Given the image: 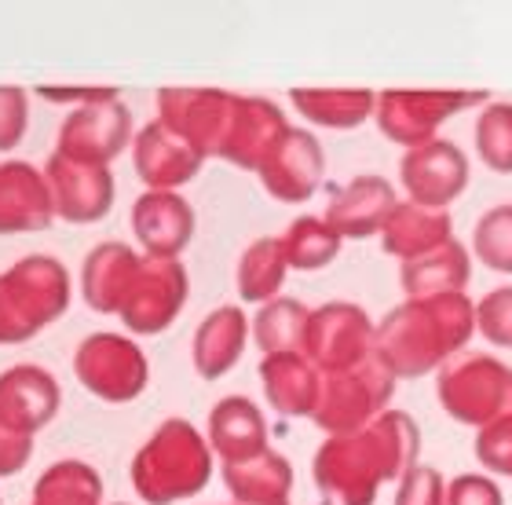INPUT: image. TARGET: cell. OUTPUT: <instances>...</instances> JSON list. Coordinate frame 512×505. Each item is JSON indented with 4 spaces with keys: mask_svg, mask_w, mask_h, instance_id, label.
<instances>
[{
    "mask_svg": "<svg viewBox=\"0 0 512 505\" xmlns=\"http://www.w3.org/2000/svg\"><path fill=\"white\" fill-rule=\"evenodd\" d=\"M224 484L235 505H289L293 465L267 447L249 462L224 465Z\"/></svg>",
    "mask_w": 512,
    "mask_h": 505,
    "instance_id": "obj_23",
    "label": "cell"
},
{
    "mask_svg": "<svg viewBox=\"0 0 512 505\" xmlns=\"http://www.w3.org/2000/svg\"><path fill=\"white\" fill-rule=\"evenodd\" d=\"M289 271L282 238H256L238 260V297L249 304H271Z\"/></svg>",
    "mask_w": 512,
    "mask_h": 505,
    "instance_id": "obj_27",
    "label": "cell"
},
{
    "mask_svg": "<svg viewBox=\"0 0 512 505\" xmlns=\"http://www.w3.org/2000/svg\"><path fill=\"white\" fill-rule=\"evenodd\" d=\"M476 151L494 172H512V103H491L476 121Z\"/></svg>",
    "mask_w": 512,
    "mask_h": 505,
    "instance_id": "obj_31",
    "label": "cell"
},
{
    "mask_svg": "<svg viewBox=\"0 0 512 505\" xmlns=\"http://www.w3.org/2000/svg\"><path fill=\"white\" fill-rule=\"evenodd\" d=\"M289 99L304 118L326 125V129L363 125L377 103L374 92H366V88H293Z\"/></svg>",
    "mask_w": 512,
    "mask_h": 505,
    "instance_id": "obj_26",
    "label": "cell"
},
{
    "mask_svg": "<svg viewBox=\"0 0 512 505\" xmlns=\"http://www.w3.org/2000/svg\"><path fill=\"white\" fill-rule=\"evenodd\" d=\"M322 169H326V158H322L319 140L311 136L308 129H293L289 125L282 132V140L271 147V154L260 165V183L267 187L271 198L289 205L308 202L311 194L319 191Z\"/></svg>",
    "mask_w": 512,
    "mask_h": 505,
    "instance_id": "obj_13",
    "label": "cell"
},
{
    "mask_svg": "<svg viewBox=\"0 0 512 505\" xmlns=\"http://www.w3.org/2000/svg\"><path fill=\"white\" fill-rule=\"evenodd\" d=\"M128 140H132V114L114 96L88 103V107H77L59 125V147H55V154L88 165H110L128 147Z\"/></svg>",
    "mask_w": 512,
    "mask_h": 505,
    "instance_id": "obj_10",
    "label": "cell"
},
{
    "mask_svg": "<svg viewBox=\"0 0 512 505\" xmlns=\"http://www.w3.org/2000/svg\"><path fill=\"white\" fill-rule=\"evenodd\" d=\"M487 92H384L377 99V125L388 140L410 147L432 140V132L465 107L483 103Z\"/></svg>",
    "mask_w": 512,
    "mask_h": 505,
    "instance_id": "obj_9",
    "label": "cell"
},
{
    "mask_svg": "<svg viewBox=\"0 0 512 505\" xmlns=\"http://www.w3.org/2000/svg\"><path fill=\"white\" fill-rule=\"evenodd\" d=\"M63 392L44 366L19 363L0 374V425L19 436H37L59 414Z\"/></svg>",
    "mask_w": 512,
    "mask_h": 505,
    "instance_id": "obj_14",
    "label": "cell"
},
{
    "mask_svg": "<svg viewBox=\"0 0 512 505\" xmlns=\"http://www.w3.org/2000/svg\"><path fill=\"white\" fill-rule=\"evenodd\" d=\"M187 286L191 282H187L180 260L143 257L128 282L118 319L132 334H161L180 315L183 301H187Z\"/></svg>",
    "mask_w": 512,
    "mask_h": 505,
    "instance_id": "obj_8",
    "label": "cell"
},
{
    "mask_svg": "<svg viewBox=\"0 0 512 505\" xmlns=\"http://www.w3.org/2000/svg\"><path fill=\"white\" fill-rule=\"evenodd\" d=\"M118 505H121V502H118Z\"/></svg>",
    "mask_w": 512,
    "mask_h": 505,
    "instance_id": "obj_40",
    "label": "cell"
},
{
    "mask_svg": "<svg viewBox=\"0 0 512 505\" xmlns=\"http://www.w3.org/2000/svg\"><path fill=\"white\" fill-rule=\"evenodd\" d=\"M194 209L176 191H147L132 205V235L147 257L176 260L194 238Z\"/></svg>",
    "mask_w": 512,
    "mask_h": 505,
    "instance_id": "obj_16",
    "label": "cell"
},
{
    "mask_svg": "<svg viewBox=\"0 0 512 505\" xmlns=\"http://www.w3.org/2000/svg\"><path fill=\"white\" fill-rule=\"evenodd\" d=\"M139 253L125 242H103V246L88 249L85 264H81V293L85 304L99 315H118L121 301L128 293V282L139 268Z\"/></svg>",
    "mask_w": 512,
    "mask_h": 505,
    "instance_id": "obj_21",
    "label": "cell"
},
{
    "mask_svg": "<svg viewBox=\"0 0 512 505\" xmlns=\"http://www.w3.org/2000/svg\"><path fill=\"white\" fill-rule=\"evenodd\" d=\"M476 323L483 337L498 348H512V290H494L487 301L476 308Z\"/></svg>",
    "mask_w": 512,
    "mask_h": 505,
    "instance_id": "obj_35",
    "label": "cell"
},
{
    "mask_svg": "<svg viewBox=\"0 0 512 505\" xmlns=\"http://www.w3.org/2000/svg\"><path fill=\"white\" fill-rule=\"evenodd\" d=\"M311 312L293 297H275L264 304L253 319V337L264 355H286L304 348V334H308Z\"/></svg>",
    "mask_w": 512,
    "mask_h": 505,
    "instance_id": "obj_29",
    "label": "cell"
},
{
    "mask_svg": "<svg viewBox=\"0 0 512 505\" xmlns=\"http://www.w3.org/2000/svg\"><path fill=\"white\" fill-rule=\"evenodd\" d=\"M399 176H403V187L410 191L414 205L447 213V205L469 187V162L454 143L428 140L403 154Z\"/></svg>",
    "mask_w": 512,
    "mask_h": 505,
    "instance_id": "obj_12",
    "label": "cell"
},
{
    "mask_svg": "<svg viewBox=\"0 0 512 505\" xmlns=\"http://www.w3.org/2000/svg\"><path fill=\"white\" fill-rule=\"evenodd\" d=\"M209 447L220 454L224 465L249 462L267 451V421L253 399L227 396L209 414Z\"/></svg>",
    "mask_w": 512,
    "mask_h": 505,
    "instance_id": "obj_19",
    "label": "cell"
},
{
    "mask_svg": "<svg viewBox=\"0 0 512 505\" xmlns=\"http://www.w3.org/2000/svg\"><path fill=\"white\" fill-rule=\"evenodd\" d=\"M465 282H469V257L454 238L403 264V290L410 293V301L461 293Z\"/></svg>",
    "mask_w": 512,
    "mask_h": 505,
    "instance_id": "obj_24",
    "label": "cell"
},
{
    "mask_svg": "<svg viewBox=\"0 0 512 505\" xmlns=\"http://www.w3.org/2000/svg\"><path fill=\"white\" fill-rule=\"evenodd\" d=\"M341 242L344 238L322 216H297L286 227V235H282V249H286L289 268H300V271L326 268L341 253Z\"/></svg>",
    "mask_w": 512,
    "mask_h": 505,
    "instance_id": "obj_30",
    "label": "cell"
},
{
    "mask_svg": "<svg viewBox=\"0 0 512 505\" xmlns=\"http://www.w3.org/2000/svg\"><path fill=\"white\" fill-rule=\"evenodd\" d=\"M30 125V96L15 85H0V154L15 151Z\"/></svg>",
    "mask_w": 512,
    "mask_h": 505,
    "instance_id": "obj_33",
    "label": "cell"
},
{
    "mask_svg": "<svg viewBox=\"0 0 512 505\" xmlns=\"http://www.w3.org/2000/svg\"><path fill=\"white\" fill-rule=\"evenodd\" d=\"M439 399L450 418L487 429L512 418V370L494 355H458L439 374Z\"/></svg>",
    "mask_w": 512,
    "mask_h": 505,
    "instance_id": "obj_5",
    "label": "cell"
},
{
    "mask_svg": "<svg viewBox=\"0 0 512 505\" xmlns=\"http://www.w3.org/2000/svg\"><path fill=\"white\" fill-rule=\"evenodd\" d=\"M132 162H136L139 180L147 183V191H176L198 176L205 154L191 140H183L176 129H169L165 121H150L147 129L136 132Z\"/></svg>",
    "mask_w": 512,
    "mask_h": 505,
    "instance_id": "obj_15",
    "label": "cell"
},
{
    "mask_svg": "<svg viewBox=\"0 0 512 505\" xmlns=\"http://www.w3.org/2000/svg\"><path fill=\"white\" fill-rule=\"evenodd\" d=\"M395 505H447V484H443L439 469H432V465H414V469L399 480Z\"/></svg>",
    "mask_w": 512,
    "mask_h": 505,
    "instance_id": "obj_34",
    "label": "cell"
},
{
    "mask_svg": "<svg viewBox=\"0 0 512 505\" xmlns=\"http://www.w3.org/2000/svg\"><path fill=\"white\" fill-rule=\"evenodd\" d=\"M70 308V275L48 253H30L0 275V344H22Z\"/></svg>",
    "mask_w": 512,
    "mask_h": 505,
    "instance_id": "obj_4",
    "label": "cell"
},
{
    "mask_svg": "<svg viewBox=\"0 0 512 505\" xmlns=\"http://www.w3.org/2000/svg\"><path fill=\"white\" fill-rule=\"evenodd\" d=\"M55 216L66 224H96L114 205V176L107 165H88L52 154L44 165Z\"/></svg>",
    "mask_w": 512,
    "mask_h": 505,
    "instance_id": "obj_11",
    "label": "cell"
},
{
    "mask_svg": "<svg viewBox=\"0 0 512 505\" xmlns=\"http://www.w3.org/2000/svg\"><path fill=\"white\" fill-rule=\"evenodd\" d=\"M381 235H384V253L399 257L403 264L428 253V249L443 246L447 238H454L450 235V216L443 209H425V205H414V202L399 205Z\"/></svg>",
    "mask_w": 512,
    "mask_h": 505,
    "instance_id": "obj_25",
    "label": "cell"
},
{
    "mask_svg": "<svg viewBox=\"0 0 512 505\" xmlns=\"http://www.w3.org/2000/svg\"><path fill=\"white\" fill-rule=\"evenodd\" d=\"M74 374L103 403H132L147 388L150 366L136 341L103 330L77 344Z\"/></svg>",
    "mask_w": 512,
    "mask_h": 505,
    "instance_id": "obj_6",
    "label": "cell"
},
{
    "mask_svg": "<svg viewBox=\"0 0 512 505\" xmlns=\"http://www.w3.org/2000/svg\"><path fill=\"white\" fill-rule=\"evenodd\" d=\"M260 377H264L267 403H271L278 414H286V418H311V414H315L322 374L308 355H300V352L264 355Z\"/></svg>",
    "mask_w": 512,
    "mask_h": 505,
    "instance_id": "obj_20",
    "label": "cell"
},
{
    "mask_svg": "<svg viewBox=\"0 0 512 505\" xmlns=\"http://www.w3.org/2000/svg\"><path fill=\"white\" fill-rule=\"evenodd\" d=\"M30 505H103V480L88 462L66 458L44 469Z\"/></svg>",
    "mask_w": 512,
    "mask_h": 505,
    "instance_id": "obj_28",
    "label": "cell"
},
{
    "mask_svg": "<svg viewBox=\"0 0 512 505\" xmlns=\"http://www.w3.org/2000/svg\"><path fill=\"white\" fill-rule=\"evenodd\" d=\"M395 209H399V202H395L392 183L384 176H355L348 187L333 194L322 220L341 238H366L384 231Z\"/></svg>",
    "mask_w": 512,
    "mask_h": 505,
    "instance_id": "obj_18",
    "label": "cell"
},
{
    "mask_svg": "<svg viewBox=\"0 0 512 505\" xmlns=\"http://www.w3.org/2000/svg\"><path fill=\"white\" fill-rule=\"evenodd\" d=\"M33 454V436H19L0 425V476H15L26 469Z\"/></svg>",
    "mask_w": 512,
    "mask_h": 505,
    "instance_id": "obj_38",
    "label": "cell"
},
{
    "mask_svg": "<svg viewBox=\"0 0 512 505\" xmlns=\"http://www.w3.org/2000/svg\"><path fill=\"white\" fill-rule=\"evenodd\" d=\"M476 257L494 271H512V205H498L476 224Z\"/></svg>",
    "mask_w": 512,
    "mask_h": 505,
    "instance_id": "obj_32",
    "label": "cell"
},
{
    "mask_svg": "<svg viewBox=\"0 0 512 505\" xmlns=\"http://www.w3.org/2000/svg\"><path fill=\"white\" fill-rule=\"evenodd\" d=\"M213 476V447L191 421L169 418L132 458V487L150 505L194 498Z\"/></svg>",
    "mask_w": 512,
    "mask_h": 505,
    "instance_id": "obj_3",
    "label": "cell"
},
{
    "mask_svg": "<svg viewBox=\"0 0 512 505\" xmlns=\"http://www.w3.org/2000/svg\"><path fill=\"white\" fill-rule=\"evenodd\" d=\"M249 319L242 315V308L224 304L202 319L198 334H194V370L205 381H216L235 370V363L242 359V348L249 341Z\"/></svg>",
    "mask_w": 512,
    "mask_h": 505,
    "instance_id": "obj_22",
    "label": "cell"
},
{
    "mask_svg": "<svg viewBox=\"0 0 512 505\" xmlns=\"http://www.w3.org/2000/svg\"><path fill=\"white\" fill-rule=\"evenodd\" d=\"M417 458V425L384 410L370 425L330 436L315 454V484L330 505H374L384 480H403Z\"/></svg>",
    "mask_w": 512,
    "mask_h": 505,
    "instance_id": "obj_1",
    "label": "cell"
},
{
    "mask_svg": "<svg viewBox=\"0 0 512 505\" xmlns=\"http://www.w3.org/2000/svg\"><path fill=\"white\" fill-rule=\"evenodd\" d=\"M476 458H480L491 473L512 476V418L494 421V425L480 429V440H476Z\"/></svg>",
    "mask_w": 512,
    "mask_h": 505,
    "instance_id": "obj_36",
    "label": "cell"
},
{
    "mask_svg": "<svg viewBox=\"0 0 512 505\" xmlns=\"http://www.w3.org/2000/svg\"><path fill=\"white\" fill-rule=\"evenodd\" d=\"M476 308L465 301V293L428 297V301H406L403 308L388 312L377 326V355L392 377H421L450 363L454 352L472 337Z\"/></svg>",
    "mask_w": 512,
    "mask_h": 505,
    "instance_id": "obj_2",
    "label": "cell"
},
{
    "mask_svg": "<svg viewBox=\"0 0 512 505\" xmlns=\"http://www.w3.org/2000/svg\"><path fill=\"white\" fill-rule=\"evenodd\" d=\"M37 96L48 99V103H81V107H88V103H99V99H114L118 96V88H48V85H41L37 88Z\"/></svg>",
    "mask_w": 512,
    "mask_h": 505,
    "instance_id": "obj_39",
    "label": "cell"
},
{
    "mask_svg": "<svg viewBox=\"0 0 512 505\" xmlns=\"http://www.w3.org/2000/svg\"><path fill=\"white\" fill-rule=\"evenodd\" d=\"M55 220L48 180L30 162H0V235H30Z\"/></svg>",
    "mask_w": 512,
    "mask_h": 505,
    "instance_id": "obj_17",
    "label": "cell"
},
{
    "mask_svg": "<svg viewBox=\"0 0 512 505\" xmlns=\"http://www.w3.org/2000/svg\"><path fill=\"white\" fill-rule=\"evenodd\" d=\"M377 330L366 319L363 308L355 304H322L308 319V334L300 355H308L322 374H337V370H352L366 363L377 352L374 344Z\"/></svg>",
    "mask_w": 512,
    "mask_h": 505,
    "instance_id": "obj_7",
    "label": "cell"
},
{
    "mask_svg": "<svg viewBox=\"0 0 512 505\" xmlns=\"http://www.w3.org/2000/svg\"><path fill=\"white\" fill-rule=\"evenodd\" d=\"M447 505H505L491 476H458L447 484Z\"/></svg>",
    "mask_w": 512,
    "mask_h": 505,
    "instance_id": "obj_37",
    "label": "cell"
}]
</instances>
